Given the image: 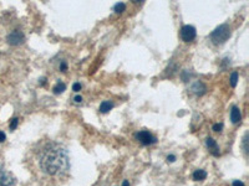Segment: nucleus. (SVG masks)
<instances>
[{
	"instance_id": "20e7f679",
	"label": "nucleus",
	"mask_w": 249,
	"mask_h": 186,
	"mask_svg": "<svg viewBox=\"0 0 249 186\" xmlns=\"http://www.w3.org/2000/svg\"><path fill=\"white\" fill-rule=\"evenodd\" d=\"M196 35H197V32H196V29L192 25H184L181 29V37L184 43L193 41L196 39Z\"/></svg>"
},
{
	"instance_id": "39448f33",
	"label": "nucleus",
	"mask_w": 249,
	"mask_h": 186,
	"mask_svg": "<svg viewBox=\"0 0 249 186\" xmlns=\"http://www.w3.org/2000/svg\"><path fill=\"white\" fill-rule=\"evenodd\" d=\"M136 139L143 145H150V144L156 143V138L147 130H141L136 134Z\"/></svg>"
},
{
	"instance_id": "6e6552de",
	"label": "nucleus",
	"mask_w": 249,
	"mask_h": 186,
	"mask_svg": "<svg viewBox=\"0 0 249 186\" xmlns=\"http://www.w3.org/2000/svg\"><path fill=\"white\" fill-rule=\"evenodd\" d=\"M206 91H207L206 86H204L203 82H201V81H197L195 85L192 86V92L196 93V94H198V96H201V94L206 93Z\"/></svg>"
},
{
	"instance_id": "4be33fe9",
	"label": "nucleus",
	"mask_w": 249,
	"mask_h": 186,
	"mask_svg": "<svg viewBox=\"0 0 249 186\" xmlns=\"http://www.w3.org/2000/svg\"><path fill=\"white\" fill-rule=\"evenodd\" d=\"M81 101H82V97L81 96H76V97H75V102H76V103H81Z\"/></svg>"
},
{
	"instance_id": "a211bd4d",
	"label": "nucleus",
	"mask_w": 249,
	"mask_h": 186,
	"mask_svg": "<svg viewBox=\"0 0 249 186\" xmlns=\"http://www.w3.org/2000/svg\"><path fill=\"white\" fill-rule=\"evenodd\" d=\"M66 70H68V65H66L65 62H61V65H60V71L65 72Z\"/></svg>"
},
{
	"instance_id": "f257e3e1",
	"label": "nucleus",
	"mask_w": 249,
	"mask_h": 186,
	"mask_svg": "<svg viewBox=\"0 0 249 186\" xmlns=\"http://www.w3.org/2000/svg\"><path fill=\"white\" fill-rule=\"evenodd\" d=\"M30 167L39 181L56 185L68 179L70 159L61 144L40 140L30 150Z\"/></svg>"
},
{
	"instance_id": "423d86ee",
	"label": "nucleus",
	"mask_w": 249,
	"mask_h": 186,
	"mask_svg": "<svg viewBox=\"0 0 249 186\" xmlns=\"http://www.w3.org/2000/svg\"><path fill=\"white\" fill-rule=\"evenodd\" d=\"M24 40H25L24 34L21 32V31H18V30L10 32L8 36V43L12 44V45H20V44L24 43Z\"/></svg>"
},
{
	"instance_id": "9d476101",
	"label": "nucleus",
	"mask_w": 249,
	"mask_h": 186,
	"mask_svg": "<svg viewBox=\"0 0 249 186\" xmlns=\"http://www.w3.org/2000/svg\"><path fill=\"white\" fill-rule=\"evenodd\" d=\"M113 108V103L111 101H104L100 106V112L101 113H107L110 112L111 109Z\"/></svg>"
},
{
	"instance_id": "ddd939ff",
	"label": "nucleus",
	"mask_w": 249,
	"mask_h": 186,
	"mask_svg": "<svg viewBox=\"0 0 249 186\" xmlns=\"http://www.w3.org/2000/svg\"><path fill=\"white\" fill-rule=\"evenodd\" d=\"M113 9H115V12H116V13H124V10H126V4H124V3H117Z\"/></svg>"
},
{
	"instance_id": "f3484780",
	"label": "nucleus",
	"mask_w": 249,
	"mask_h": 186,
	"mask_svg": "<svg viewBox=\"0 0 249 186\" xmlns=\"http://www.w3.org/2000/svg\"><path fill=\"white\" fill-rule=\"evenodd\" d=\"M80 90H81V85H80L79 82L74 83V86H72V91H75V92H79Z\"/></svg>"
},
{
	"instance_id": "1a4fd4ad",
	"label": "nucleus",
	"mask_w": 249,
	"mask_h": 186,
	"mask_svg": "<svg viewBox=\"0 0 249 186\" xmlns=\"http://www.w3.org/2000/svg\"><path fill=\"white\" fill-rule=\"evenodd\" d=\"M206 144H207V147H208V149L211 150V153H212L213 155H219V150H218L217 143H215L212 138L207 139Z\"/></svg>"
},
{
	"instance_id": "7ed1b4c3",
	"label": "nucleus",
	"mask_w": 249,
	"mask_h": 186,
	"mask_svg": "<svg viewBox=\"0 0 249 186\" xmlns=\"http://www.w3.org/2000/svg\"><path fill=\"white\" fill-rule=\"evenodd\" d=\"M0 186H17V181L12 172L0 168Z\"/></svg>"
},
{
	"instance_id": "5701e85b",
	"label": "nucleus",
	"mask_w": 249,
	"mask_h": 186,
	"mask_svg": "<svg viewBox=\"0 0 249 186\" xmlns=\"http://www.w3.org/2000/svg\"><path fill=\"white\" fill-rule=\"evenodd\" d=\"M122 186H130V184H128L127 180H124V183H122Z\"/></svg>"
},
{
	"instance_id": "0eeeda50",
	"label": "nucleus",
	"mask_w": 249,
	"mask_h": 186,
	"mask_svg": "<svg viewBox=\"0 0 249 186\" xmlns=\"http://www.w3.org/2000/svg\"><path fill=\"white\" fill-rule=\"evenodd\" d=\"M231 119H232V122L234 124H238L242 119L241 109H239L238 107H235V106L232 108V110H231Z\"/></svg>"
},
{
	"instance_id": "f03ea898",
	"label": "nucleus",
	"mask_w": 249,
	"mask_h": 186,
	"mask_svg": "<svg viewBox=\"0 0 249 186\" xmlns=\"http://www.w3.org/2000/svg\"><path fill=\"white\" fill-rule=\"evenodd\" d=\"M231 28L227 24H223V25L218 26L212 34H211V41L214 45H222L227 41V40L231 37Z\"/></svg>"
},
{
	"instance_id": "9b49d317",
	"label": "nucleus",
	"mask_w": 249,
	"mask_h": 186,
	"mask_svg": "<svg viewBox=\"0 0 249 186\" xmlns=\"http://www.w3.org/2000/svg\"><path fill=\"white\" fill-rule=\"evenodd\" d=\"M206 178H207V172L204 171V170H196V171L193 172V179H195L196 181H202Z\"/></svg>"
},
{
	"instance_id": "6ab92c4d",
	"label": "nucleus",
	"mask_w": 249,
	"mask_h": 186,
	"mask_svg": "<svg viewBox=\"0 0 249 186\" xmlns=\"http://www.w3.org/2000/svg\"><path fill=\"white\" fill-rule=\"evenodd\" d=\"M5 139H6L5 133H4V132H1V130H0V143H3V141L5 140Z\"/></svg>"
},
{
	"instance_id": "412c9836",
	"label": "nucleus",
	"mask_w": 249,
	"mask_h": 186,
	"mask_svg": "<svg viewBox=\"0 0 249 186\" xmlns=\"http://www.w3.org/2000/svg\"><path fill=\"white\" fill-rule=\"evenodd\" d=\"M175 159H176L175 155H168L167 156V160L171 161V163H172V161H175Z\"/></svg>"
},
{
	"instance_id": "aec40b11",
	"label": "nucleus",
	"mask_w": 249,
	"mask_h": 186,
	"mask_svg": "<svg viewBox=\"0 0 249 186\" xmlns=\"http://www.w3.org/2000/svg\"><path fill=\"white\" fill-rule=\"evenodd\" d=\"M233 186H246L241 180H234L233 181Z\"/></svg>"
},
{
	"instance_id": "dca6fc26",
	"label": "nucleus",
	"mask_w": 249,
	"mask_h": 186,
	"mask_svg": "<svg viewBox=\"0 0 249 186\" xmlns=\"http://www.w3.org/2000/svg\"><path fill=\"white\" fill-rule=\"evenodd\" d=\"M222 128H223V124H221V123H217L213 125V130H214V132H221Z\"/></svg>"
},
{
	"instance_id": "4468645a",
	"label": "nucleus",
	"mask_w": 249,
	"mask_h": 186,
	"mask_svg": "<svg viewBox=\"0 0 249 186\" xmlns=\"http://www.w3.org/2000/svg\"><path fill=\"white\" fill-rule=\"evenodd\" d=\"M231 86H232V87H235V86H237V82H238V74L237 72H233L232 74V76H231Z\"/></svg>"
},
{
	"instance_id": "f8f14e48",
	"label": "nucleus",
	"mask_w": 249,
	"mask_h": 186,
	"mask_svg": "<svg viewBox=\"0 0 249 186\" xmlns=\"http://www.w3.org/2000/svg\"><path fill=\"white\" fill-rule=\"evenodd\" d=\"M65 90H66V85H65V83H62V82H57L56 86L53 88L54 93H56V94H59V93H62Z\"/></svg>"
},
{
	"instance_id": "2eb2a0df",
	"label": "nucleus",
	"mask_w": 249,
	"mask_h": 186,
	"mask_svg": "<svg viewBox=\"0 0 249 186\" xmlns=\"http://www.w3.org/2000/svg\"><path fill=\"white\" fill-rule=\"evenodd\" d=\"M18 124H19V119L18 118H13L12 123H10V130H15L18 127Z\"/></svg>"
}]
</instances>
